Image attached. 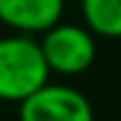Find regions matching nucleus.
<instances>
[{"label":"nucleus","instance_id":"1","mask_svg":"<svg viewBox=\"0 0 121 121\" xmlns=\"http://www.w3.org/2000/svg\"><path fill=\"white\" fill-rule=\"evenodd\" d=\"M49 67L32 35L0 37V99L22 104L49 82Z\"/></svg>","mask_w":121,"mask_h":121},{"label":"nucleus","instance_id":"2","mask_svg":"<svg viewBox=\"0 0 121 121\" xmlns=\"http://www.w3.org/2000/svg\"><path fill=\"white\" fill-rule=\"evenodd\" d=\"M40 47L47 59L49 72H57L64 77L86 72L96 59L94 32L89 27H79V25L57 22L52 30L42 35Z\"/></svg>","mask_w":121,"mask_h":121},{"label":"nucleus","instance_id":"3","mask_svg":"<svg viewBox=\"0 0 121 121\" xmlns=\"http://www.w3.org/2000/svg\"><path fill=\"white\" fill-rule=\"evenodd\" d=\"M20 121H94V109L79 89L47 82L20 104Z\"/></svg>","mask_w":121,"mask_h":121},{"label":"nucleus","instance_id":"4","mask_svg":"<svg viewBox=\"0 0 121 121\" xmlns=\"http://www.w3.org/2000/svg\"><path fill=\"white\" fill-rule=\"evenodd\" d=\"M62 13L64 0H0V22L17 35H45Z\"/></svg>","mask_w":121,"mask_h":121},{"label":"nucleus","instance_id":"5","mask_svg":"<svg viewBox=\"0 0 121 121\" xmlns=\"http://www.w3.org/2000/svg\"><path fill=\"white\" fill-rule=\"evenodd\" d=\"M82 15L94 35L121 37V0H82Z\"/></svg>","mask_w":121,"mask_h":121}]
</instances>
